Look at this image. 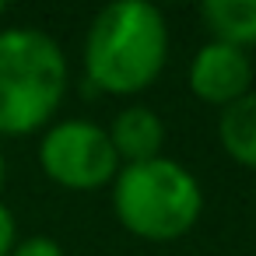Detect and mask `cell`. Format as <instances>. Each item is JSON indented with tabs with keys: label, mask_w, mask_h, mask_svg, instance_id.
Masks as SVG:
<instances>
[{
	"label": "cell",
	"mask_w": 256,
	"mask_h": 256,
	"mask_svg": "<svg viewBox=\"0 0 256 256\" xmlns=\"http://www.w3.org/2000/svg\"><path fill=\"white\" fill-rule=\"evenodd\" d=\"M84 78L102 95L134 98L148 92L168 60V22L148 0L106 4L84 32Z\"/></svg>",
	"instance_id": "6da1fadb"
},
{
	"label": "cell",
	"mask_w": 256,
	"mask_h": 256,
	"mask_svg": "<svg viewBox=\"0 0 256 256\" xmlns=\"http://www.w3.org/2000/svg\"><path fill=\"white\" fill-rule=\"evenodd\" d=\"M67 84V53L46 28H0V137H28L53 126Z\"/></svg>",
	"instance_id": "7a4b0ae2"
},
{
	"label": "cell",
	"mask_w": 256,
	"mask_h": 256,
	"mask_svg": "<svg viewBox=\"0 0 256 256\" xmlns=\"http://www.w3.org/2000/svg\"><path fill=\"white\" fill-rule=\"evenodd\" d=\"M112 210L130 235L144 242H176L196 228L204 190L182 162L162 154L120 168L112 179Z\"/></svg>",
	"instance_id": "3957f363"
},
{
	"label": "cell",
	"mask_w": 256,
	"mask_h": 256,
	"mask_svg": "<svg viewBox=\"0 0 256 256\" xmlns=\"http://www.w3.org/2000/svg\"><path fill=\"white\" fill-rule=\"evenodd\" d=\"M39 168L50 182L92 193L102 186H112L123 162L112 148L109 126H98L92 120H56L42 130L39 140Z\"/></svg>",
	"instance_id": "277c9868"
},
{
	"label": "cell",
	"mask_w": 256,
	"mask_h": 256,
	"mask_svg": "<svg viewBox=\"0 0 256 256\" xmlns=\"http://www.w3.org/2000/svg\"><path fill=\"white\" fill-rule=\"evenodd\" d=\"M186 81H190V92L200 102L228 109L252 92V56H249V50L210 39L190 60Z\"/></svg>",
	"instance_id": "5b68a950"
},
{
	"label": "cell",
	"mask_w": 256,
	"mask_h": 256,
	"mask_svg": "<svg viewBox=\"0 0 256 256\" xmlns=\"http://www.w3.org/2000/svg\"><path fill=\"white\" fill-rule=\"evenodd\" d=\"M109 137H112V148H116L123 165L151 162V158H162L165 120L151 106H126V109L116 112V120L109 126Z\"/></svg>",
	"instance_id": "8992f818"
},
{
	"label": "cell",
	"mask_w": 256,
	"mask_h": 256,
	"mask_svg": "<svg viewBox=\"0 0 256 256\" xmlns=\"http://www.w3.org/2000/svg\"><path fill=\"white\" fill-rule=\"evenodd\" d=\"M200 18L214 42L238 50L256 46V0H204Z\"/></svg>",
	"instance_id": "52a82bcc"
},
{
	"label": "cell",
	"mask_w": 256,
	"mask_h": 256,
	"mask_svg": "<svg viewBox=\"0 0 256 256\" xmlns=\"http://www.w3.org/2000/svg\"><path fill=\"white\" fill-rule=\"evenodd\" d=\"M218 140L232 162L256 168V88L218 116Z\"/></svg>",
	"instance_id": "ba28073f"
},
{
	"label": "cell",
	"mask_w": 256,
	"mask_h": 256,
	"mask_svg": "<svg viewBox=\"0 0 256 256\" xmlns=\"http://www.w3.org/2000/svg\"><path fill=\"white\" fill-rule=\"evenodd\" d=\"M11 256H64V246L50 235H28V238H18Z\"/></svg>",
	"instance_id": "9c48e42d"
},
{
	"label": "cell",
	"mask_w": 256,
	"mask_h": 256,
	"mask_svg": "<svg viewBox=\"0 0 256 256\" xmlns=\"http://www.w3.org/2000/svg\"><path fill=\"white\" fill-rule=\"evenodd\" d=\"M18 246V218L11 214V207L0 204V256H11Z\"/></svg>",
	"instance_id": "30bf717a"
},
{
	"label": "cell",
	"mask_w": 256,
	"mask_h": 256,
	"mask_svg": "<svg viewBox=\"0 0 256 256\" xmlns=\"http://www.w3.org/2000/svg\"><path fill=\"white\" fill-rule=\"evenodd\" d=\"M8 182V158H4V148H0V190Z\"/></svg>",
	"instance_id": "8fae6325"
},
{
	"label": "cell",
	"mask_w": 256,
	"mask_h": 256,
	"mask_svg": "<svg viewBox=\"0 0 256 256\" xmlns=\"http://www.w3.org/2000/svg\"><path fill=\"white\" fill-rule=\"evenodd\" d=\"M4 11H8V4H4V0H0V18H4Z\"/></svg>",
	"instance_id": "7c38bea8"
}]
</instances>
